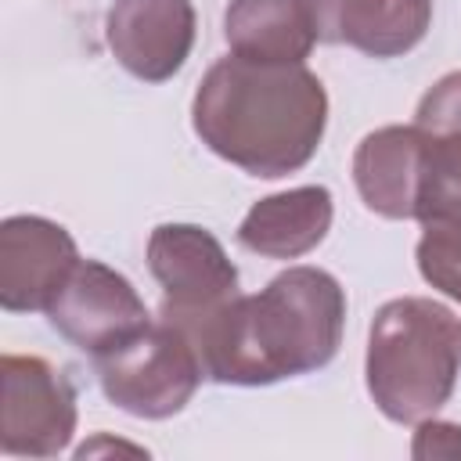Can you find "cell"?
Wrapping results in <instances>:
<instances>
[{
    "mask_svg": "<svg viewBox=\"0 0 461 461\" xmlns=\"http://www.w3.org/2000/svg\"><path fill=\"white\" fill-rule=\"evenodd\" d=\"M346 292L321 267H288L256 295L184 324L205 378L270 385L324 367L342 342Z\"/></svg>",
    "mask_w": 461,
    "mask_h": 461,
    "instance_id": "1",
    "label": "cell"
},
{
    "mask_svg": "<svg viewBox=\"0 0 461 461\" xmlns=\"http://www.w3.org/2000/svg\"><path fill=\"white\" fill-rule=\"evenodd\" d=\"M191 122L223 162L274 180L303 169L328 126L324 83L306 65L220 58L198 83Z\"/></svg>",
    "mask_w": 461,
    "mask_h": 461,
    "instance_id": "2",
    "label": "cell"
},
{
    "mask_svg": "<svg viewBox=\"0 0 461 461\" xmlns=\"http://www.w3.org/2000/svg\"><path fill=\"white\" fill-rule=\"evenodd\" d=\"M461 364L457 317L425 295L389 299L367 335V393L375 407L400 425L432 418L454 393Z\"/></svg>",
    "mask_w": 461,
    "mask_h": 461,
    "instance_id": "3",
    "label": "cell"
},
{
    "mask_svg": "<svg viewBox=\"0 0 461 461\" xmlns=\"http://www.w3.org/2000/svg\"><path fill=\"white\" fill-rule=\"evenodd\" d=\"M94 367L104 396L119 411L151 421L180 414L205 378L191 339L166 317L94 357Z\"/></svg>",
    "mask_w": 461,
    "mask_h": 461,
    "instance_id": "4",
    "label": "cell"
},
{
    "mask_svg": "<svg viewBox=\"0 0 461 461\" xmlns=\"http://www.w3.org/2000/svg\"><path fill=\"white\" fill-rule=\"evenodd\" d=\"M148 270L162 288L158 317L184 328L238 295V267L198 223H162L148 238Z\"/></svg>",
    "mask_w": 461,
    "mask_h": 461,
    "instance_id": "5",
    "label": "cell"
},
{
    "mask_svg": "<svg viewBox=\"0 0 461 461\" xmlns=\"http://www.w3.org/2000/svg\"><path fill=\"white\" fill-rule=\"evenodd\" d=\"M0 450L54 457L76 432V389L43 357H0Z\"/></svg>",
    "mask_w": 461,
    "mask_h": 461,
    "instance_id": "6",
    "label": "cell"
},
{
    "mask_svg": "<svg viewBox=\"0 0 461 461\" xmlns=\"http://www.w3.org/2000/svg\"><path fill=\"white\" fill-rule=\"evenodd\" d=\"M43 313L61 339L90 357H101L151 324L137 288L97 259H79Z\"/></svg>",
    "mask_w": 461,
    "mask_h": 461,
    "instance_id": "7",
    "label": "cell"
},
{
    "mask_svg": "<svg viewBox=\"0 0 461 461\" xmlns=\"http://www.w3.org/2000/svg\"><path fill=\"white\" fill-rule=\"evenodd\" d=\"M76 263V241L61 223L7 216L0 223V306L7 313L47 310Z\"/></svg>",
    "mask_w": 461,
    "mask_h": 461,
    "instance_id": "8",
    "label": "cell"
},
{
    "mask_svg": "<svg viewBox=\"0 0 461 461\" xmlns=\"http://www.w3.org/2000/svg\"><path fill=\"white\" fill-rule=\"evenodd\" d=\"M104 36L130 76L162 83L184 68L194 47V7L191 0H115Z\"/></svg>",
    "mask_w": 461,
    "mask_h": 461,
    "instance_id": "9",
    "label": "cell"
},
{
    "mask_svg": "<svg viewBox=\"0 0 461 461\" xmlns=\"http://www.w3.org/2000/svg\"><path fill=\"white\" fill-rule=\"evenodd\" d=\"M321 43H346L367 58L414 50L432 22V0H303Z\"/></svg>",
    "mask_w": 461,
    "mask_h": 461,
    "instance_id": "10",
    "label": "cell"
},
{
    "mask_svg": "<svg viewBox=\"0 0 461 461\" xmlns=\"http://www.w3.org/2000/svg\"><path fill=\"white\" fill-rule=\"evenodd\" d=\"M421 148H425V130L418 122L382 126L357 144L353 180L371 212L385 220H414Z\"/></svg>",
    "mask_w": 461,
    "mask_h": 461,
    "instance_id": "11",
    "label": "cell"
},
{
    "mask_svg": "<svg viewBox=\"0 0 461 461\" xmlns=\"http://www.w3.org/2000/svg\"><path fill=\"white\" fill-rule=\"evenodd\" d=\"M335 205H331V191L321 184H306V187H292L270 198H259L241 227H238V241L267 259H299L310 249H317L331 227Z\"/></svg>",
    "mask_w": 461,
    "mask_h": 461,
    "instance_id": "12",
    "label": "cell"
},
{
    "mask_svg": "<svg viewBox=\"0 0 461 461\" xmlns=\"http://www.w3.org/2000/svg\"><path fill=\"white\" fill-rule=\"evenodd\" d=\"M223 36L230 54L270 65H303L317 43L303 0H230Z\"/></svg>",
    "mask_w": 461,
    "mask_h": 461,
    "instance_id": "13",
    "label": "cell"
},
{
    "mask_svg": "<svg viewBox=\"0 0 461 461\" xmlns=\"http://www.w3.org/2000/svg\"><path fill=\"white\" fill-rule=\"evenodd\" d=\"M414 220L461 230V133H429L421 148Z\"/></svg>",
    "mask_w": 461,
    "mask_h": 461,
    "instance_id": "14",
    "label": "cell"
},
{
    "mask_svg": "<svg viewBox=\"0 0 461 461\" xmlns=\"http://www.w3.org/2000/svg\"><path fill=\"white\" fill-rule=\"evenodd\" d=\"M414 256H418L421 277L432 288H439L443 295L461 303V230H454V227H425Z\"/></svg>",
    "mask_w": 461,
    "mask_h": 461,
    "instance_id": "15",
    "label": "cell"
},
{
    "mask_svg": "<svg viewBox=\"0 0 461 461\" xmlns=\"http://www.w3.org/2000/svg\"><path fill=\"white\" fill-rule=\"evenodd\" d=\"M414 122L429 133H461V72H447L425 90Z\"/></svg>",
    "mask_w": 461,
    "mask_h": 461,
    "instance_id": "16",
    "label": "cell"
},
{
    "mask_svg": "<svg viewBox=\"0 0 461 461\" xmlns=\"http://www.w3.org/2000/svg\"><path fill=\"white\" fill-rule=\"evenodd\" d=\"M411 454H414L418 461L461 457V425H454V421H436V418L418 421V432H414Z\"/></svg>",
    "mask_w": 461,
    "mask_h": 461,
    "instance_id": "17",
    "label": "cell"
}]
</instances>
